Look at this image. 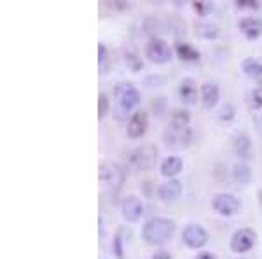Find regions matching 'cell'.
<instances>
[{
	"label": "cell",
	"instance_id": "6",
	"mask_svg": "<svg viewBox=\"0 0 262 259\" xmlns=\"http://www.w3.org/2000/svg\"><path fill=\"white\" fill-rule=\"evenodd\" d=\"M145 56L152 63L164 65V63H168L173 58V51L166 41L159 39V37H152L145 46Z\"/></svg>",
	"mask_w": 262,
	"mask_h": 259
},
{
	"label": "cell",
	"instance_id": "31",
	"mask_svg": "<svg viewBox=\"0 0 262 259\" xmlns=\"http://www.w3.org/2000/svg\"><path fill=\"white\" fill-rule=\"evenodd\" d=\"M239 7H257V4L250 2V0H242V2H238Z\"/></svg>",
	"mask_w": 262,
	"mask_h": 259
},
{
	"label": "cell",
	"instance_id": "14",
	"mask_svg": "<svg viewBox=\"0 0 262 259\" xmlns=\"http://www.w3.org/2000/svg\"><path fill=\"white\" fill-rule=\"evenodd\" d=\"M179 96L184 104L187 105H194L198 102V96H200V88H198V83L192 77H185L180 81L179 86Z\"/></svg>",
	"mask_w": 262,
	"mask_h": 259
},
{
	"label": "cell",
	"instance_id": "20",
	"mask_svg": "<svg viewBox=\"0 0 262 259\" xmlns=\"http://www.w3.org/2000/svg\"><path fill=\"white\" fill-rule=\"evenodd\" d=\"M232 179H234L238 184H248L252 181V170L245 161H239L232 167Z\"/></svg>",
	"mask_w": 262,
	"mask_h": 259
},
{
	"label": "cell",
	"instance_id": "25",
	"mask_svg": "<svg viewBox=\"0 0 262 259\" xmlns=\"http://www.w3.org/2000/svg\"><path fill=\"white\" fill-rule=\"evenodd\" d=\"M248 105L252 110H260L262 109V86L252 90L250 96H248Z\"/></svg>",
	"mask_w": 262,
	"mask_h": 259
},
{
	"label": "cell",
	"instance_id": "1",
	"mask_svg": "<svg viewBox=\"0 0 262 259\" xmlns=\"http://www.w3.org/2000/svg\"><path fill=\"white\" fill-rule=\"evenodd\" d=\"M175 235V223L168 217L149 219L142 228V238L150 245H163Z\"/></svg>",
	"mask_w": 262,
	"mask_h": 259
},
{
	"label": "cell",
	"instance_id": "16",
	"mask_svg": "<svg viewBox=\"0 0 262 259\" xmlns=\"http://www.w3.org/2000/svg\"><path fill=\"white\" fill-rule=\"evenodd\" d=\"M159 170H161V175L173 179V177H177L184 170V160L179 158V156H168V158L161 161Z\"/></svg>",
	"mask_w": 262,
	"mask_h": 259
},
{
	"label": "cell",
	"instance_id": "23",
	"mask_svg": "<svg viewBox=\"0 0 262 259\" xmlns=\"http://www.w3.org/2000/svg\"><path fill=\"white\" fill-rule=\"evenodd\" d=\"M189 121H191V114H189L185 109H173L171 110V117H170L171 125L189 126Z\"/></svg>",
	"mask_w": 262,
	"mask_h": 259
},
{
	"label": "cell",
	"instance_id": "11",
	"mask_svg": "<svg viewBox=\"0 0 262 259\" xmlns=\"http://www.w3.org/2000/svg\"><path fill=\"white\" fill-rule=\"evenodd\" d=\"M121 212L122 217H124L128 223H138L142 219L143 214V203L138 196H126L121 203Z\"/></svg>",
	"mask_w": 262,
	"mask_h": 259
},
{
	"label": "cell",
	"instance_id": "22",
	"mask_svg": "<svg viewBox=\"0 0 262 259\" xmlns=\"http://www.w3.org/2000/svg\"><path fill=\"white\" fill-rule=\"evenodd\" d=\"M98 70L100 74H108L111 70V56H108V49L105 44H98Z\"/></svg>",
	"mask_w": 262,
	"mask_h": 259
},
{
	"label": "cell",
	"instance_id": "17",
	"mask_svg": "<svg viewBox=\"0 0 262 259\" xmlns=\"http://www.w3.org/2000/svg\"><path fill=\"white\" fill-rule=\"evenodd\" d=\"M242 69L247 74L248 79H252L257 84H262V62L253 60V58H247L242 63Z\"/></svg>",
	"mask_w": 262,
	"mask_h": 259
},
{
	"label": "cell",
	"instance_id": "27",
	"mask_svg": "<svg viewBox=\"0 0 262 259\" xmlns=\"http://www.w3.org/2000/svg\"><path fill=\"white\" fill-rule=\"evenodd\" d=\"M107 112H108V98H107V95L101 93L98 96V117L100 119L107 116Z\"/></svg>",
	"mask_w": 262,
	"mask_h": 259
},
{
	"label": "cell",
	"instance_id": "28",
	"mask_svg": "<svg viewBox=\"0 0 262 259\" xmlns=\"http://www.w3.org/2000/svg\"><path fill=\"white\" fill-rule=\"evenodd\" d=\"M152 259H171V254L166 250H158V252L152 254Z\"/></svg>",
	"mask_w": 262,
	"mask_h": 259
},
{
	"label": "cell",
	"instance_id": "26",
	"mask_svg": "<svg viewBox=\"0 0 262 259\" xmlns=\"http://www.w3.org/2000/svg\"><path fill=\"white\" fill-rule=\"evenodd\" d=\"M234 107H232L231 104H222V107L219 109V114H217V117L221 121H231V119H234Z\"/></svg>",
	"mask_w": 262,
	"mask_h": 259
},
{
	"label": "cell",
	"instance_id": "9",
	"mask_svg": "<svg viewBox=\"0 0 262 259\" xmlns=\"http://www.w3.org/2000/svg\"><path fill=\"white\" fill-rule=\"evenodd\" d=\"M182 240L191 249H203L208 244V233L200 224H189L182 231Z\"/></svg>",
	"mask_w": 262,
	"mask_h": 259
},
{
	"label": "cell",
	"instance_id": "10",
	"mask_svg": "<svg viewBox=\"0 0 262 259\" xmlns=\"http://www.w3.org/2000/svg\"><path fill=\"white\" fill-rule=\"evenodd\" d=\"M147 128H149V114L145 110H137L128 121V128H126V135L129 138H140L145 135Z\"/></svg>",
	"mask_w": 262,
	"mask_h": 259
},
{
	"label": "cell",
	"instance_id": "18",
	"mask_svg": "<svg viewBox=\"0 0 262 259\" xmlns=\"http://www.w3.org/2000/svg\"><path fill=\"white\" fill-rule=\"evenodd\" d=\"M234 151L239 158L247 160L252 154V140L247 133H238L234 138Z\"/></svg>",
	"mask_w": 262,
	"mask_h": 259
},
{
	"label": "cell",
	"instance_id": "29",
	"mask_svg": "<svg viewBox=\"0 0 262 259\" xmlns=\"http://www.w3.org/2000/svg\"><path fill=\"white\" fill-rule=\"evenodd\" d=\"M194 259H217V256L212 254V252H208V250H203V252L198 254V256L194 257Z\"/></svg>",
	"mask_w": 262,
	"mask_h": 259
},
{
	"label": "cell",
	"instance_id": "24",
	"mask_svg": "<svg viewBox=\"0 0 262 259\" xmlns=\"http://www.w3.org/2000/svg\"><path fill=\"white\" fill-rule=\"evenodd\" d=\"M124 62L133 72H140L142 70L143 63H142V60L138 58V54L135 53V51H126V53H124Z\"/></svg>",
	"mask_w": 262,
	"mask_h": 259
},
{
	"label": "cell",
	"instance_id": "12",
	"mask_svg": "<svg viewBox=\"0 0 262 259\" xmlns=\"http://www.w3.org/2000/svg\"><path fill=\"white\" fill-rule=\"evenodd\" d=\"M238 28L247 41H257L262 35V19L257 16H247L238 23Z\"/></svg>",
	"mask_w": 262,
	"mask_h": 259
},
{
	"label": "cell",
	"instance_id": "3",
	"mask_svg": "<svg viewBox=\"0 0 262 259\" xmlns=\"http://www.w3.org/2000/svg\"><path fill=\"white\" fill-rule=\"evenodd\" d=\"M124 177H126L124 168H122L119 163H116V161L105 160L100 163L98 179L100 182H103L105 186H108V188H114V189L121 188L122 182H124Z\"/></svg>",
	"mask_w": 262,
	"mask_h": 259
},
{
	"label": "cell",
	"instance_id": "13",
	"mask_svg": "<svg viewBox=\"0 0 262 259\" xmlns=\"http://www.w3.org/2000/svg\"><path fill=\"white\" fill-rule=\"evenodd\" d=\"M182 193H184V184L177 179L163 182L158 188V196L161 202H175L177 198H180Z\"/></svg>",
	"mask_w": 262,
	"mask_h": 259
},
{
	"label": "cell",
	"instance_id": "2",
	"mask_svg": "<svg viewBox=\"0 0 262 259\" xmlns=\"http://www.w3.org/2000/svg\"><path fill=\"white\" fill-rule=\"evenodd\" d=\"M138 105H140V91L135 86H124L119 93V100H117V107L114 117H117L119 121H124L129 117V114L133 116L137 112Z\"/></svg>",
	"mask_w": 262,
	"mask_h": 259
},
{
	"label": "cell",
	"instance_id": "15",
	"mask_svg": "<svg viewBox=\"0 0 262 259\" xmlns=\"http://www.w3.org/2000/svg\"><path fill=\"white\" fill-rule=\"evenodd\" d=\"M221 100V88L215 83L201 84V104L205 109H215Z\"/></svg>",
	"mask_w": 262,
	"mask_h": 259
},
{
	"label": "cell",
	"instance_id": "21",
	"mask_svg": "<svg viewBox=\"0 0 262 259\" xmlns=\"http://www.w3.org/2000/svg\"><path fill=\"white\" fill-rule=\"evenodd\" d=\"M219 33H221V30H219V27L213 23H200L198 25V35H200L201 39L213 41L219 37Z\"/></svg>",
	"mask_w": 262,
	"mask_h": 259
},
{
	"label": "cell",
	"instance_id": "5",
	"mask_svg": "<svg viewBox=\"0 0 262 259\" xmlns=\"http://www.w3.org/2000/svg\"><path fill=\"white\" fill-rule=\"evenodd\" d=\"M212 207L222 217H232L242 209V202H239L238 196L231 193H217L212 198Z\"/></svg>",
	"mask_w": 262,
	"mask_h": 259
},
{
	"label": "cell",
	"instance_id": "30",
	"mask_svg": "<svg viewBox=\"0 0 262 259\" xmlns=\"http://www.w3.org/2000/svg\"><path fill=\"white\" fill-rule=\"evenodd\" d=\"M210 7H212V4H198V2H194V9L200 11V12H203L205 9H210Z\"/></svg>",
	"mask_w": 262,
	"mask_h": 259
},
{
	"label": "cell",
	"instance_id": "4",
	"mask_svg": "<svg viewBox=\"0 0 262 259\" xmlns=\"http://www.w3.org/2000/svg\"><path fill=\"white\" fill-rule=\"evenodd\" d=\"M163 140L168 147L173 149H184L191 144L192 140V130L191 126H179V125H168V128L164 130Z\"/></svg>",
	"mask_w": 262,
	"mask_h": 259
},
{
	"label": "cell",
	"instance_id": "19",
	"mask_svg": "<svg viewBox=\"0 0 262 259\" xmlns=\"http://www.w3.org/2000/svg\"><path fill=\"white\" fill-rule=\"evenodd\" d=\"M175 53L179 54V58L185 62H196L200 60V51L196 48H192L187 42H177L175 44Z\"/></svg>",
	"mask_w": 262,
	"mask_h": 259
},
{
	"label": "cell",
	"instance_id": "7",
	"mask_svg": "<svg viewBox=\"0 0 262 259\" xmlns=\"http://www.w3.org/2000/svg\"><path fill=\"white\" fill-rule=\"evenodd\" d=\"M156 156H158L156 147L152 144H147V146H140L137 149L129 151L128 160L131 167H135L137 170H149L156 165Z\"/></svg>",
	"mask_w": 262,
	"mask_h": 259
},
{
	"label": "cell",
	"instance_id": "8",
	"mask_svg": "<svg viewBox=\"0 0 262 259\" xmlns=\"http://www.w3.org/2000/svg\"><path fill=\"white\" fill-rule=\"evenodd\" d=\"M255 242H257V233L250 228H243L238 229L231 236L229 247L234 254H247L255 247Z\"/></svg>",
	"mask_w": 262,
	"mask_h": 259
}]
</instances>
